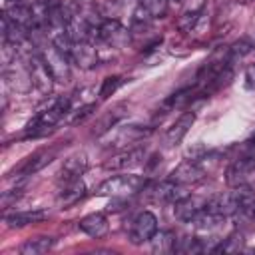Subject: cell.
Here are the masks:
<instances>
[{
  "mask_svg": "<svg viewBox=\"0 0 255 255\" xmlns=\"http://www.w3.org/2000/svg\"><path fill=\"white\" fill-rule=\"evenodd\" d=\"M225 181H227V185L233 187V189L251 185V183L255 181V155L235 159V161L227 167Z\"/></svg>",
  "mask_w": 255,
  "mask_h": 255,
  "instance_id": "cell-5",
  "label": "cell"
},
{
  "mask_svg": "<svg viewBox=\"0 0 255 255\" xmlns=\"http://www.w3.org/2000/svg\"><path fill=\"white\" fill-rule=\"evenodd\" d=\"M122 78L120 76H108L104 82H102V88H100V98L102 100H106V98H110L112 94H116V90L122 86Z\"/></svg>",
  "mask_w": 255,
  "mask_h": 255,
  "instance_id": "cell-29",
  "label": "cell"
},
{
  "mask_svg": "<svg viewBox=\"0 0 255 255\" xmlns=\"http://www.w3.org/2000/svg\"><path fill=\"white\" fill-rule=\"evenodd\" d=\"M70 114V98H58L54 100V104L46 110H42L30 124H28V137H38L44 133H50L54 129V126L66 116Z\"/></svg>",
  "mask_w": 255,
  "mask_h": 255,
  "instance_id": "cell-1",
  "label": "cell"
},
{
  "mask_svg": "<svg viewBox=\"0 0 255 255\" xmlns=\"http://www.w3.org/2000/svg\"><path fill=\"white\" fill-rule=\"evenodd\" d=\"M245 80H247V88H255V64H249L245 68Z\"/></svg>",
  "mask_w": 255,
  "mask_h": 255,
  "instance_id": "cell-32",
  "label": "cell"
},
{
  "mask_svg": "<svg viewBox=\"0 0 255 255\" xmlns=\"http://www.w3.org/2000/svg\"><path fill=\"white\" fill-rule=\"evenodd\" d=\"M84 195H86V185H84L82 179L66 181L64 187H62L60 193H58V203H60L62 207H70V205H76Z\"/></svg>",
  "mask_w": 255,
  "mask_h": 255,
  "instance_id": "cell-20",
  "label": "cell"
},
{
  "mask_svg": "<svg viewBox=\"0 0 255 255\" xmlns=\"http://www.w3.org/2000/svg\"><path fill=\"white\" fill-rule=\"evenodd\" d=\"M88 169V157L86 153H74L70 155L62 167H60V173H58V179L60 181H74V179H80V175Z\"/></svg>",
  "mask_w": 255,
  "mask_h": 255,
  "instance_id": "cell-17",
  "label": "cell"
},
{
  "mask_svg": "<svg viewBox=\"0 0 255 255\" xmlns=\"http://www.w3.org/2000/svg\"><path fill=\"white\" fill-rule=\"evenodd\" d=\"M141 161H145V149L143 147H128L122 153L110 157V161H106V169L124 171V169H131V167L139 165Z\"/></svg>",
  "mask_w": 255,
  "mask_h": 255,
  "instance_id": "cell-14",
  "label": "cell"
},
{
  "mask_svg": "<svg viewBox=\"0 0 255 255\" xmlns=\"http://www.w3.org/2000/svg\"><path fill=\"white\" fill-rule=\"evenodd\" d=\"M78 227H80L86 235H90V237H94V239L104 237V235L108 233V229H110L108 219H106L104 213H90V215L82 217V219L78 221Z\"/></svg>",
  "mask_w": 255,
  "mask_h": 255,
  "instance_id": "cell-19",
  "label": "cell"
},
{
  "mask_svg": "<svg viewBox=\"0 0 255 255\" xmlns=\"http://www.w3.org/2000/svg\"><path fill=\"white\" fill-rule=\"evenodd\" d=\"M28 66H30V74H32L34 88H38L42 94H50L56 80H54V76L50 74V70L46 68V64L40 60L38 52L28 58Z\"/></svg>",
  "mask_w": 255,
  "mask_h": 255,
  "instance_id": "cell-12",
  "label": "cell"
},
{
  "mask_svg": "<svg viewBox=\"0 0 255 255\" xmlns=\"http://www.w3.org/2000/svg\"><path fill=\"white\" fill-rule=\"evenodd\" d=\"M54 241H56L54 237H46V235L28 239V241L20 247V253H22V255H42V253H46V251H50V249L54 247Z\"/></svg>",
  "mask_w": 255,
  "mask_h": 255,
  "instance_id": "cell-22",
  "label": "cell"
},
{
  "mask_svg": "<svg viewBox=\"0 0 255 255\" xmlns=\"http://www.w3.org/2000/svg\"><path fill=\"white\" fill-rule=\"evenodd\" d=\"M175 251H179V253H201V251H205V243L197 237H183V239H177Z\"/></svg>",
  "mask_w": 255,
  "mask_h": 255,
  "instance_id": "cell-26",
  "label": "cell"
},
{
  "mask_svg": "<svg viewBox=\"0 0 255 255\" xmlns=\"http://www.w3.org/2000/svg\"><path fill=\"white\" fill-rule=\"evenodd\" d=\"M157 233V217L151 211H141L133 221L129 229V241L131 245H143L151 241V237Z\"/></svg>",
  "mask_w": 255,
  "mask_h": 255,
  "instance_id": "cell-6",
  "label": "cell"
},
{
  "mask_svg": "<svg viewBox=\"0 0 255 255\" xmlns=\"http://www.w3.org/2000/svg\"><path fill=\"white\" fill-rule=\"evenodd\" d=\"M4 76H6V82L8 86L14 90V92H30L34 82H32V74H30V66H28V60H20L14 56L12 62L4 64Z\"/></svg>",
  "mask_w": 255,
  "mask_h": 255,
  "instance_id": "cell-4",
  "label": "cell"
},
{
  "mask_svg": "<svg viewBox=\"0 0 255 255\" xmlns=\"http://www.w3.org/2000/svg\"><path fill=\"white\" fill-rule=\"evenodd\" d=\"M251 215H255V203H253V209H251Z\"/></svg>",
  "mask_w": 255,
  "mask_h": 255,
  "instance_id": "cell-33",
  "label": "cell"
},
{
  "mask_svg": "<svg viewBox=\"0 0 255 255\" xmlns=\"http://www.w3.org/2000/svg\"><path fill=\"white\" fill-rule=\"evenodd\" d=\"M22 191H24V187H18V189H10V191H4V193H2V199H0L2 207H8L12 201H16V199L22 195Z\"/></svg>",
  "mask_w": 255,
  "mask_h": 255,
  "instance_id": "cell-31",
  "label": "cell"
},
{
  "mask_svg": "<svg viewBox=\"0 0 255 255\" xmlns=\"http://www.w3.org/2000/svg\"><path fill=\"white\" fill-rule=\"evenodd\" d=\"M143 185H145L143 175L124 173V175H114V177H108L106 181H102L96 187V193L98 195H112V197H126V195L139 191Z\"/></svg>",
  "mask_w": 255,
  "mask_h": 255,
  "instance_id": "cell-2",
  "label": "cell"
},
{
  "mask_svg": "<svg viewBox=\"0 0 255 255\" xmlns=\"http://www.w3.org/2000/svg\"><path fill=\"white\" fill-rule=\"evenodd\" d=\"M205 207H207V199L197 197V195H185L183 199H179V201L173 203V215L179 221L191 223Z\"/></svg>",
  "mask_w": 255,
  "mask_h": 255,
  "instance_id": "cell-11",
  "label": "cell"
},
{
  "mask_svg": "<svg viewBox=\"0 0 255 255\" xmlns=\"http://www.w3.org/2000/svg\"><path fill=\"white\" fill-rule=\"evenodd\" d=\"M56 153H58V147H50V149H38V151H34L32 155H28V157L14 169V175H16V177H26V175H34V173H38L40 169H44L48 163L54 161Z\"/></svg>",
  "mask_w": 255,
  "mask_h": 255,
  "instance_id": "cell-9",
  "label": "cell"
},
{
  "mask_svg": "<svg viewBox=\"0 0 255 255\" xmlns=\"http://www.w3.org/2000/svg\"><path fill=\"white\" fill-rule=\"evenodd\" d=\"M70 60L74 64H78L84 70H90L98 64V50L94 48V44L90 40H80V42H72V48L68 52Z\"/></svg>",
  "mask_w": 255,
  "mask_h": 255,
  "instance_id": "cell-13",
  "label": "cell"
},
{
  "mask_svg": "<svg viewBox=\"0 0 255 255\" xmlns=\"http://www.w3.org/2000/svg\"><path fill=\"white\" fill-rule=\"evenodd\" d=\"M38 56L46 64V68L50 70V74L54 76L56 82H68L70 80V56L66 52H62L54 42L40 46Z\"/></svg>",
  "mask_w": 255,
  "mask_h": 255,
  "instance_id": "cell-3",
  "label": "cell"
},
{
  "mask_svg": "<svg viewBox=\"0 0 255 255\" xmlns=\"http://www.w3.org/2000/svg\"><path fill=\"white\" fill-rule=\"evenodd\" d=\"M124 116H126V108L120 104V106H116L114 110H110V112L98 122V126L94 128L92 133H94V135H104V133H108V131H110V129H112Z\"/></svg>",
  "mask_w": 255,
  "mask_h": 255,
  "instance_id": "cell-21",
  "label": "cell"
},
{
  "mask_svg": "<svg viewBox=\"0 0 255 255\" xmlns=\"http://www.w3.org/2000/svg\"><path fill=\"white\" fill-rule=\"evenodd\" d=\"M177 247V237L171 231H159L151 237V249L155 253H173Z\"/></svg>",
  "mask_w": 255,
  "mask_h": 255,
  "instance_id": "cell-23",
  "label": "cell"
},
{
  "mask_svg": "<svg viewBox=\"0 0 255 255\" xmlns=\"http://www.w3.org/2000/svg\"><path fill=\"white\" fill-rule=\"evenodd\" d=\"M201 8H203L201 2H199L195 8H189V10L179 18V28H181V30H191V28L197 24L199 16H201Z\"/></svg>",
  "mask_w": 255,
  "mask_h": 255,
  "instance_id": "cell-27",
  "label": "cell"
},
{
  "mask_svg": "<svg viewBox=\"0 0 255 255\" xmlns=\"http://www.w3.org/2000/svg\"><path fill=\"white\" fill-rule=\"evenodd\" d=\"M185 185H177L173 181H163V183H157L149 189V199L157 201V203H175L179 199L185 197V191H183Z\"/></svg>",
  "mask_w": 255,
  "mask_h": 255,
  "instance_id": "cell-15",
  "label": "cell"
},
{
  "mask_svg": "<svg viewBox=\"0 0 255 255\" xmlns=\"http://www.w3.org/2000/svg\"><path fill=\"white\" fill-rule=\"evenodd\" d=\"M193 94H195V88H183V90H177V92H173L171 96H167L165 98V102H163V110H173V108H181V106H185L191 98H193Z\"/></svg>",
  "mask_w": 255,
  "mask_h": 255,
  "instance_id": "cell-24",
  "label": "cell"
},
{
  "mask_svg": "<svg viewBox=\"0 0 255 255\" xmlns=\"http://www.w3.org/2000/svg\"><path fill=\"white\" fill-rule=\"evenodd\" d=\"M203 177H205V169L201 167L199 159H193V157L177 163L171 169V173L167 175V179L173 181V183H177V185H191V183L201 181Z\"/></svg>",
  "mask_w": 255,
  "mask_h": 255,
  "instance_id": "cell-7",
  "label": "cell"
},
{
  "mask_svg": "<svg viewBox=\"0 0 255 255\" xmlns=\"http://www.w3.org/2000/svg\"><path fill=\"white\" fill-rule=\"evenodd\" d=\"M139 6H143L153 18H163L167 12V0H139Z\"/></svg>",
  "mask_w": 255,
  "mask_h": 255,
  "instance_id": "cell-28",
  "label": "cell"
},
{
  "mask_svg": "<svg viewBox=\"0 0 255 255\" xmlns=\"http://www.w3.org/2000/svg\"><path fill=\"white\" fill-rule=\"evenodd\" d=\"M243 243H245V239H243L241 233H231L229 237H225V239L215 247V251H217V253H237V251L243 249Z\"/></svg>",
  "mask_w": 255,
  "mask_h": 255,
  "instance_id": "cell-25",
  "label": "cell"
},
{
  "mask_svg": "<svg viewBox=\"0 0 255 255\" xmlns=\"http://www.w3.org/2000/svg\"><path fill=\"white\" fill-rule=\"evenodd\" d=\"M94 112H96V104H86V106H80V108L76 110V114L70 118V124H72V126L82 124V122H84L86 118H90Z\"/></svg>",
  "mask_w": 255,
  "mask_h": 255,
  "instance_id": "cell-30",
  "label": "cell"
},
{
  "mask_svg": "<svg viewBox=\"0 0 255 255\" xmlns=\"http://www.w3.org/2000/svg\"><path fill=\"white\" fill-rule=\"evenodd\" d=\"M94 36L110 46H124L129 38L128 30L118 20H104L94 28Z\"/></svg>",
  "mask_w": 255,
  "mask_h": 255,
  "instance_id": "cell-10",
  "label": "cell"
},
{
  "mask_svg": "<svg viewBox=\"0 0 255 255\" xmlns=\"http://www.w3.org/2000/svg\"><path fill=\"white\" fill-rule=\"evenodd\" d=\"M151 133V128H143V126H124L118 128L114 133H110V143L108 147H116V149H128L131 143H137L139 139L147 137Z\"/></svg>",
  "mask_w": 255,
  "mask_h": 255,
  "instance_id": "cell-8",
  "label": "cell"
},
{
  "mask_svg": "<svg viewBox=\"0 0 255 255\" xmlns=\"http://www.w3.org/2000/svg\"><path fill=\"white\" fill-rule=\"evenodd\" d=\"M44 219H48V211H44V209L16 211V213H8V215H4V223H6L10 229H18V227H26V225L42 223Z\"/></svg>",
  "mask_w": 255,
  "mask_h": 255,
  "instance_id": "cell-18",
  "label": "cell"
},
{
  "mask_svg": "<svg viewBox=\"0 0 255 255\" xmlns=\"http://www.w3.org/2000/svg\"><path fill=\"white\" fill-rule=\"evenodd\" d=\"M193 122H195V114H193V112L181 114V116L171 124V128L165 131V143L171 145V147H173V145H179L181 139L187 135L189 128L193 126Z\"/></svg>",
  "mask_w": 255,
  "mask_h": 255,
  "instance_id": "cell-16",
  "label": "cell"
}]
</instances>
